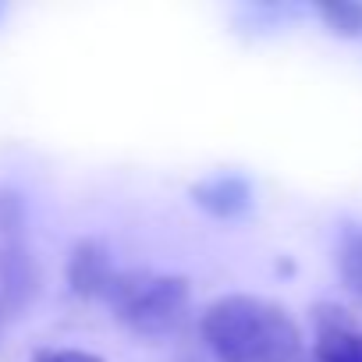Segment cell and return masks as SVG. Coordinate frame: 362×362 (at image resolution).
<instances>
[{"instance_id":"obj_10","label":"cell","mask_w":362,"mask_h":362,"mask_svg":"<svg viewBox=\"0 0 362 362\" xmlns=\"http://www.w3.org/2000/svg\"><path fill=\"white\" fill-rule=\"evenodd\" d=\"M0 15H4V8H0Z\"/></svg>"},{"instance_id":"obj_9","label":"cell","mask_w":362,"mask_h":362,"mask_svg":"<svg viewBox=\"0 0 362 362\" xmlns=\"http://www.w3.org/2000/svg\"><path fill=\"white\" fill-rule=\"evenodd\" d=\"M33 362H107V358L82 348H43L33 355Z\"/></svg>"},{"instance_id":"obj_3","label":"cell","mask_w":362,"mask_h":362,"mask_svg":"<svg viewBox=\"0 0 362 362\" xmlns=\"http://www.w3.org/2000/svg\"><path fill=\"white\" fill-rule=\"evenodd\" d=\"M192 203L217 221H242L256 206V189L245 174H210L189 189Z\"/></svg>"},{"instance_id":"obj_8","label":"cell","mask_w":362,"mask_h":362,"mask_svg":"<svg viewBox=\"0 0 362 362\" xmlns=\"http://www.w3.org/2000/svg\"><path fill=\"white\" fill-rule=\"evenodd\" d=\"M337 270H341L344 284L355 295H362V228L344 231V238L337 245Z\"/></svg>"},{"instance_id":"obj_4","label":"cell","mask_w":362,"mask_h":362,"mask_svg":"<svg viewBox=\"0 0 362 362\" xmlns=\"http://www.w3.org/2000/svg\"><path fill=\"white\" fill-rule=\"evenodd\" d=\"M64 274H68V288L78 298H107V291H110V284L117 277V270L110 263V249L100 238L75 242Z\"/></svg>"},{"instance_id":"obj_5","label":"cell","mask_w":362,"mask_h":362,"mask_svg":"<svg viewBox=\"0 0 362 362\" xmlns=\"http://www.w3.org/2000/svg\"><path fill=\"white\" fill-rule=\"evenodd\" d=\"M40 291V267L36 256L29 252L25 238H4L0 242V298L8 309H22L33 302V295Z\"/></svg>"},{"instance_id":"obj_7","label":"cell","mask_w":362,"mask_h":362,"mask_svg":"<svg viewBox=\"0 0 362 362\" xmlns=\"http://www.w3.org/2000/svg\"><path fill=\"white\" fill-rule=\"evenodd\" d=\"M320 22L344 40H358L362 36V4H351V0H323L316 4Z\"/></svg>"},{"instance_id":"obj_2","label":"cell","mask_w":362,"mask_h":362,"mask_svg":"<svg viewBox=\"0 0 362 362\" xmlns=\"http://www.w3.org/2000/svg\"><path fill=\"white\" fill-rule=\"evenodd\" d=\"M192 298L189 277L181 274H149V270H117L107 302L114 305L117 320L146 337L167 334L185 316Z\"/></svg>"},{"instance_id":"obj_1","label":"cell","mask_w":362,"mask_h":362,"mask_svg":"<svg viewBox=\"0 0 362 362\" xmlns=\"http://www.w3.org/2000/svg\"><path fill=\"white\" fill-rule=\"evenodd\" d=\"M199 330L221 362H295L302 351V330L291 313L259 295L210 302Z\"/></svg>"},{"instance_id":"obj_6","label":"cell","mask_w":362,"mask_h":362,"mask_svg":"<svg viewBox=\"0 0 362 362\" xmlns=\"http://www.w3.org/2000/svg\"><path fill=\"white\" fill-rule=\"evenodd\" d=\"M313 320L320 362H362V330L341 305H316Z\"/></svg>"}]
</instances>
